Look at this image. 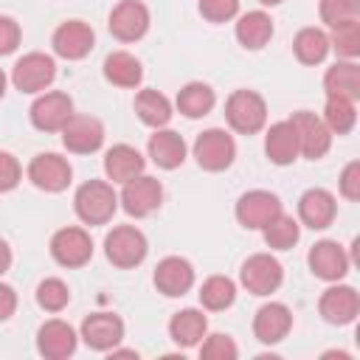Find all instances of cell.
<instances>
[{"mask_svg":"<svg viewBox=\"0 0 360 360\" xmlns=\"http://www.w3.org/2000/svg\"><path fill=\"white\" fill-rule=\"evenodd\" d=\"M276 214H281V200L273 191L253 188L236 200V219L248 231H262Z\"/></svg>","mask_w":360,"mask_h":360,"instance_id":"10","label":"cell"},{"mask_svg":"<svg viewBox=\"0 0 360 360\" xmlns=\"http://www.w3.org/2000/svg\"><path fill=\"white\" fill-rule=\"evenodd\" d=\"M205 332H208V321H205V315H202L200 309H194V307L174 312L172 321H169V335H172V340H174L177 346H183V349L197 346V343L205 338Z\"/></svg>","mask_w":360,"mask_h":360,"instance_id":"27","label":"cell"},{"mask_svg":"<svg viewBox=\"0 0 360 360\" xmlns=\"http://www.w3.org/2000/svg\"><path fill=\"white\" fill-rule=\"evenodd\" d=\"M160 202H163V186L158 177L138 174V177L124 183L121 205L129 217H149L152 211L160 208Z\"/></svg>","mask_w":360,"mask_h":360,"instance_id":"9","label":"cell"},{"mask_svg":"<svg viewBox=\"0 0 360 360\" xmlns=\"http://www.w3.org/2000/svg\"><path fill=\"white\" fill-rule=\"evenodd\" d=\"M292 329V312L278 304V301H270L264 307L256 309L253 315V335L259 343H278L287 338V332Z\"/></svg>","mask_w":360,"mask_h":360,"instance_id":"21","label":"cell"},{"mask_svg":"<svg viewBox=\"0 0 360 360\" xmlns=\"http://www.w3.org/2000/svg\"><path fill=\"white\" fill-rule=\"evenodd\" d=\"M11 267V248L6 245V239H0V276Z\"/></svg>","mask_w":360,"mask_h":360,"instance_id":"45","label":"cell"},{"mask_svg":"<svg viewBox=\"0 0 360 360\" xmlns=\"http://www.w3.org/2000/svg\"><path fill=\"white\" fill-rule=\"evenodd\" d=\"M124 338V321L115 312H93L82 321V340L96 352H110Z\"/></svg>","mask_w":360,"mask_h":360,"instance_id":"18","label":"cell"},{"mask_svg":"<svg viewBox=\"0 0 360 360\" xmlns=\"http://www.w3.org/2000/svg\"><path fill=\"white\" fill-rule=\"evenodd\" d=\"M104 79L115 87H138L143 79V68L141 62L129 53V51H112L104 59Z\"/></svg>","mask_w":360,"mask_h":360,"instance_id":"29","label":"cell"},{"mask_svg":"<svg viewBox=\"0 0 360 360\" xmlns=\"http://www.w3.org/2000/svg\"><path fill=\"white\" fill-rule=\"evenodd\" d=\"M292 51H295L298 62H304V65H321L326 59V53L332 51L329 48V34L321 31V28H315V25L301 28L295 34V39H292Z\"/></svg>","mask_w":360,"mask_h":360,"instance_id":"31","label":"cell"},{"mask_svg":"<svg viewBox=\"0 0 360 360\" xmlns=\"http://www.w3.org/2000/svg\"><path fill=\"white\" fill-rule=\"evenodd\" d=\"M155 287L169 298H180L194 287V267L183 256H166L155 267Z\"/></svg>","mask_w":360,"mask_h":360,"instance_id":"17","label":"cell"},{"mask_svg":"<svg viewBox=\"0 0 360 360\" xmlns=\"http://www.w3.org/2000/svg\"><path fill=\"white\" fill-rule=\"evenodd\" d=\"M307 262H309L312 276H318V278H323V281H340V278L349 273V256H346V250H343L338 242H332V239L315 242V245L309 248Z\"/></svg>","mask_w":360,"mask_h":360,"instance_id":"19","label":"cell"},{"mask_svg":"<svg viewBox=\"0 0 360 360\" xmlns=\"http://www.w3.org/2000/svg\"><path fill=\"white\" fill-rule=\"evenodd\" d=\"M53 79H56V62L39 51L20 56L11 68V84L20 93H42Z\"/></svg>","mask_w":360,"mask_h":360,"instance_id":"5","label":"cell"},{"mask_svg":"<svg viewBox=\"0 0 360 360\" xmlns=\"http://www.w3.org/2000/svg\"><path fill=\"white\" fill-rule=\"evenodd\" d=\"M143 166H146L143 155L129 143H115L104 155V172L112 183H127V180L143 174Z\"/></svg>","mask_w":360,"mask_h":360,"instance_id":"23","label":"cell"},{"mask_svg":"<svg viewBox=\"0 0 360 360\" xmlns=\"http://www.w3.org/2000/svg\"><path fill=\"white\" fill-rule=\"evenodd\" d=\"M37 349L42 357L48 360H65L76 352V332L68 321H59V318H51L39 326L37 332Z\"/></svg>","mask_w":360,"mask_h":360,"instance_id":"20","label":"cell"},{"mask_svg":"<svg viewBox=\"0 0 360 360\" xmlns=\"http://www.w3.org/2000/svg\"><path fill=\"white\" fill-rule=\"evenodd\" d=\"M31 124L39 129V132H59L68 118L73 115V101L68 93H59V90H51V93H42L37 96V101L31 104Z\"/></svg>","mask_w":360,"mask_h":360,"instance_id":"14","label":"cell"},{"mask_svg":"<svg viewBox=\"0 0 360 360\" xmlns=\"http://www.w3.org/2000/svg\"><path fill=\"white\" fill-rule=\"evenodd\" d=\"M3 93H6V73L0 70V98H3Z\"/></svg>","mask_w":360,"mask_h":360,"instance_id":"46","label":"cell"},{"mask_svg":"<svg viewBox=\"0 0 360 360\" xmlns=\"http://www.w3.org/2000/svg\"><path fill=\"white\" fill-rule=\"evenodd\" d=\"M236 158V143L225 129H205L194 141V160L205 172H225Z\"/></svg>","mask_w":360,"mask_h":360,"instance_id":"4","label":"cell"},{"mask_svg":"<svg viewBox=\"0 0 360 360\" xmlns=\"http://www.w3.org/2000/svg\"><path fill=\"white\" fill-rule=\"evenodd\" d=\"M14 309H17V292H14V287L0 281V321H8L14 315Z\"/></svg>","mask_w":360,"mask_h":360,"instance_id":"44","label":"cell"},{"mask_svg":"<svg viewBox=\"0 0 360 360\" xmlns=\"http://www.w3.org/2000/svg\"><path fill=\"white\" fill-rule=\"evenodd\" d=\"M281 278H284V270H281L278 259L270 256V253H253L242 264V270H239L242 287L248 292H253V295H270V292H276L281 287Z\"/></svg>","mask_w":360,"mask_h":360,"instance_id":"7","label":"cell"},{"mask_svg":"<svg viewBox=\"0 0 360 360\" xmlns=\"http://www.w3.org/2000/svg\"><path fill=\"white\" fill-rule=\"evenodd\" d=\"M264 155L276 166H290L298 158V141L290 121H276L264 135Z\"/></svg>","mask_w":360,"mask_h":360,"instance_id":"26","label":"cell"},{"mask_svg":"<svg viewBox=\"0 0 360 360\" xmlns=\"http://www.w3.org/2000/svg\"><path fill=\"white\" fill-rule=\"evenodd\" d=\"M70 177H73L70 163L56 152H39L28 163V180L42 191H51V194L65 191L70 186Z\"/></svg>","mask_w":360,"mask_h":360,"instance_id":"8","label":"cell"},{"mask_svg":"<svg viewBox=\"0 0 360 360\" xmlns=\"http://www.w3.org/2000/svg\"><path fill=\"white\" fill-rule=\"evenodd\" d=\"M318 312L326 323H335V326H346L357 318L360 312V295L354 287L349 284H335L329 290H323L321 301H318Z\"/></svg>","mask_w":360,"mask_h":360,"instance_id":"16","label":"cell"},{"mask_svg":"<svg viewBox=\"0 0 360 360\" xmlns=\"http://www.w3.org/2000/svg\"><path fill=\"white\" fill-rule=\"evenodd\" d=\"M236 301V284L228 276H211L200 287V304L211 312H222Z\"/></svg>","mask_w":360,"mask_h":360,"instance_id":"33","label":"cell"},{"mask_svg":"<svg viewBox=\"0 0 360 360\" xmlns=\"http://www.w3.org/2000/svg\"><path fill=\"white\" fill-rule=\"evenodd\" d=\"M329 48H335L338 56H343V59H354L360 53V20L335 25L332 37H329Z\"/></svg>","mask_w":360,"mask_h":360,"instance_id":"36","label":"cell"},{"mask_svg":"<svg viewBox=\"0 0 360 360\" xmlns=\"http://www.w3.org/2000/svg\"><path fill=\"white\" fill-rule=\"evenodd\" d=\"M262 6H278V3H284V0H259Z\"/></svg>","mask_w":360,"mask_h":360,"instance_id":"47","label":"cell"},{"mask_svg":"<svg viewBox=\"0 0 360 360\" xmlns=\"http://www.w3.org/2000/svg\"><path fill=\"white\" fill-rule=\"evenodd\" d=\"M321 20L335 28L340 22H352L360 20V0H321Z\"/></svg>","mask_w":360,"mask_h":360,"instance_id":"38","label":"cell"},{"mask_svg":"<svg viewBox=\"0 0 360 360\" xmlns=\"http://www.w3.org/2000/svg\"><path fill=\"white\" fill-rule=\"evenodd\" d=\"M62 143L73 155H90L98 152L104 143V124L93 115H70L68 124L59 129Z\"/></svg>","mask_w":360,"mask_h":360,"instance_id":"12","label":"cell"},{"mask_svg":"<svg viewBox=\"0 0 360 360\" xmlns=\"http://www.w3.org/2000/svg\"><path fill=\"white\" fill-rule=\"evenodd\" d=\"M70 301V290L62 278H45L37 287V304L48 312H62Z\"/></svg>","mask_w":360,"mask_h":360,"instance_id":"37","label":"cell"},{"mask_svg":"<svg viewBox=\"0 0 360 360\" xmlns=\"http://www.w3.org/2000/svg\"><path fill=\"white\" fill-rule=\"evenodd\" d=\"M135 112H138V118H141L146 127L160 129V127H166L169 118H172V101H169L160 90L146 87V90H138V96H135Z\"/></svg>","mask_w":360,"mask_h":360,"instance_id":"30","label":"cell"},{"mask_svg":"<svg viewBox=\"0 0 360 360\" xmlns=\"http://www.w3.org/2000/svg\"><path fill=\"white\" fill-rule=\"evenodd\" d=\"M273 37V20L264 11H248L236 20V39L248 51H262Z\"/></svg>","mask_w":360,"mask_h":360,"instance_id":"28","label":"cell"},{"mask_svg":"<svg viewBox=\"0 0 360 360\" xmlns=\"http://www.w3.org/2000/svg\"><path fill=\"white\" fill-rule=\"evenodd\" d=\"M323 124L332 135H346L354 129L357 124V110H354V101L349 98H326V107H323Z\"/></svg>","mask_w":360,"mask_h":360,"instance_id":"35","label":"cell"},{"mask_svg":"<svg viewBox=\"0 0 360 360\" xmlns=\"http://www.w3.org/2000/svg\"><path fill=\"white\" fill-rule=\"evenodd\" d=\"M104 253L107 262L127 270V267H138L146 259L149 242L135 225H118L104 236Z\"/></svg>","mask_w":360,"mask_h":360,"instance_id":"3","label":"cell"},{"mask_svg":"<svg viewBox=\"0 0 360 360\" xmlns=\"http://www.w3.org/2000/svg\"><path fill=\"white\" fill-rule=\"evenodd\" d=\"M214 104H217V96L205 82H188L177 93V110L186 118H202L214 110Z\"/></svg>","mask_w":360,"mask_h":360,"instance_id":"32","label":"cell"},{"mask_svg":"<svg viewBox=\"0 0 360 360\" xmlns=\"http://www.w3.org/2000/svg\"><path fill=\"white\" fill-rule=\"evenodd\" d=\"M200 14L208 22H228L239 14V0H200Z\"/></svg>","mask_w":360,"mask_h":360,"instance_id":"40","label":"cell"},{"mask_svg":"<svg viewBox=\"0 0 360 360\" xmlns=\"http://www.w3.org/2000/svg\"><path fill=\"white\" fill-rule=\"evenodd\" d=\"M146 149H149L152 163L160 166V169H177L186 160V141L174 129H163V127L155 129V135L149 138Z\"/></svg>","mask_w":360,"mask_h":360,"instance_id":"25","label":"cell"},{"mask_svg":"<svg viewBox=\"0 0 360 360\" xmlns=\"http://www.w3.org/2000/svg\"><path fill=\"white\" fill-rule=\"evenodd\" d=\"M22 180V166L11 152L0 149V194L17 188V183Z\"/></svg>","mask_w":360,"mask_h":360,"instance_id":"41","label":"cell"},{"mask_svg":"<svg viewBox=\"0 0 360 360\" xmlns=\"http://www.w3.org/2000/svg\"><path fill=\"white\" fill-rule=\"evenodd\" d=\"M20 25H17V20L14 17H6V14H0V56H6V53H11L17 45H20Z\"/></svg>","mask_w":360,"mask_h":360,"instance_id":"43","label":"cell"},{"mask_svg":"<svg viewBox=\"0 0 360 360\" xmlns=\"http://www.w3.org/2000/svg\"><path fill=\"white\" fill-rule=\"evenodd\" d=\"M225 118L233 132L253 135L267 121V104L256 90H233L225 101Z\"/></svg>","mask_w":360,"mask_h":360,"instance_id":"2","label":"cell"},{"mask_svg":"<svg viewBox=\"0 0 360 360\" xmlns=\"http://www.w3.org/2000/svg\"><path fill=\"white\" fill-rule=\"evenodd\" d=\"M51 256L62 267H82L93 259V239L84 228H62L51 236Z\"/></svg>","mask_w":360,"mask_h":360,"instance_id":"11","label":"cell"},{"mask_svg":"<svg viewBox=\"0 0 360 360\" xmlns=\"http://www.w3.org/2000/svg\"><path fill=\"white\" fill-rule=\"evenodd\" d=\"M51 45H53V53H56V56L76 62V59H84V56L93 51L96 34H93V28H90L87 22H82V20H68V22H62V25L53 31Z\"/></svg>","mask_w":360,"mask_h":360,"instance_id":"15","label":"cell"},{"mask_svg":"<svg viewBox=\"0 0 360 360\" xmlns=\"http://www.w3.org/2000/svg\"><path fill=\"white\" fill-rule=\"evenodd\" d=\"M335 211H338V202L326 188H307L298 200V219L312 231L329 228L335 219Z\"/></svg>","mask_w":360,"mask_h":360,"instance_id":"22","label":"cell"},{"mask_svg":"<svg viewBox=\"0 0 360 360\" xmlns=\"http://www.w3.org/2000/svg\"><path fill=\"white\" fill-rule=\"evenodd\" d=\"M340 194L352 202L360 200V163L357 160L346 163V169L340 172Z\"/></svg>","mask_w":360,"mask_h":360,"instance_id":"42","label":"cell"},{"mask_svg":"<svg viewBox=\"0 0 360 360\" xmlns=\"http://www.w3.org/2000/svg\"><path fill=\"white\" fill-rule=\"evenodd\" d=\"M262 233H264L267 248H273V250H290V248L298 242L301 228H298V222H295L292 217H287V214L281 211V214H276V217L262 228Z\"/></svg>","mask_w":360,"mask_h":360,"instance_id":"34","label":"cell"},{"mask_svg":"<svg viewBox=\"0 0 360 360\" xmlns=\"http://www.w3.org/2000/svg\"><path fill=\"white\" fill-rule=\"evenodd\" d=\"M73 208L84 225H104L112 219V214L118 208V194L104 180H87L76 188Z\"/></svg>","mask_w":360,"mask_h":360,"instance_id":"1","label":"cell"},{"mask_svg":"<svg viewBox=\"0 0 360 360\" xmlns=\"http://www.w3.org/2000/svg\"><path fill=\"white\" fill-rule=\"evenodd\" d=\"M236 354H239V349H236L233 338L222 335V332L208 335L200 346V357H205V360H233Z\"/></svg>","mask_w":360,"mask_h":360,"instance_id":"39","label":"cell"},{"mask_svg":"<svg viewBox=\"0 0 360 360\" xmlns=\"http://www.w3.org/2000/svg\"><path fill=\"white\" fill-rule=\"evenodd\" d=\"M323 90H326V98H349V101H357L360 98V68L352 59L335 62L323 73Z\"/></svg>","mask_w":360,"mask_h":360,"instance_id":"24","label":"cell"},{"mask_svg":"<svg viewBox=\"0 0 360 360\" xmlns=\"http://www.w3.org/2000/svg\"><path fill=\"white\" fill-rule=\"evenodd\" d=\"M292 129H295V141H298V155L309 158V160H318L329 152L332 146V132L326 129L323 118H318L315 112L309 110H298L292 112L290 118Z\"/></svg>","mask_w":360,"mask_h":360,"instance_id":"6","label":"cell"},{"mask_svg":"<svg viewBox=\"0 0 360 360\" xmlns=\"http://www.w3.org/2000/svg\"><path fill=\"white\" fill-rule=\"evenodd\" d=\"M107 28L121 42H135L149 31V8L141 0H121L107 20Z\"/></svg>","mask_w":360,"mask_h":360,"instance_id":"13","label":"cell"}]
</instances>
